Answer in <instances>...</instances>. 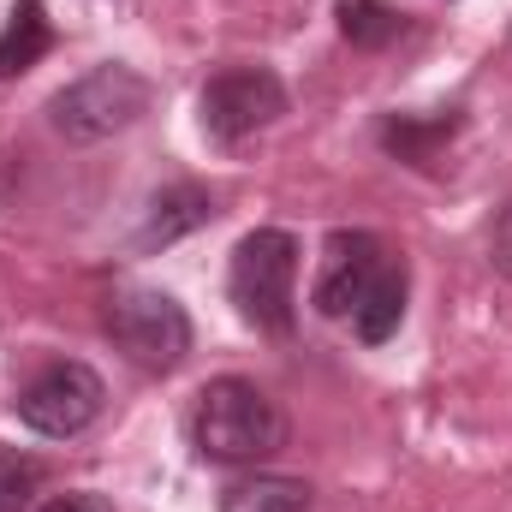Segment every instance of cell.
I'll list each match as a JSON object with an SVG mask.
<instances>
[{"label":"cell","mask_w":512,"mask_h":512,"mask_svg":"<svg viewBox=\"0 0 512 512\" xmlns=\"http://www.w3.org/2000/svg\"><path fill=\"white\" fill-rule=\"evenodd\" d=\"M489 256H495L501 274H512V203L495 215V227H489Z\"/></svg>","instance_id":"15"},{"label":"cell","mask_w":512,"mask_h":512,"mask_svg":"<svg viewBox=\"0 0 512 512\" xmlns=\"http://www.w3.org/2000/svg\"><path fill=\"white\" fill-rule=\"evenodd\" d=\"M191 447L215 465H256L286 447V411L245 376H221L191 405Z\"/></svg>","instance_id":"2"},{"label":"cell","mask_w":512,"mask_h":512,"mask_svg":"<svg viewBox=\"0 0 512 512\" xmlns=\"http://www.w3.org/2000/svg\"><path fill=\"white\" fill-rule=\"evenodd\" d=\"M316 507V489L304 477H274V471H256L221 489V512H310Z\"/></svg>","instance_id":"10"},{"label":"cell","mask_w":512,"mask_h":512,"mask_svg":"<svg viewBox=\"0 0 512 512\" xmlns=\"http://www.w3.org/2000/svg\"><path fill=\"white\" fill-rule=\"evenodd\" d=\"M334 18H340V36H346L352 48H364V54L393 48V42L411 30V18H405L393 0H340Z\"/></svg>","instance_id":"11"},{"label":"cell","mask_w":512,"mask_h":512,"mask_svg":"<svg viewBox=\"0 0 512 512\" xmlns=\"http://www.w3.org/2000/svg\"><path fill=\"white\" fill-rule=\"evenodd\" d=\"M36 512H114V501L96 495V489H72V495H54L48 507H36Z\"/></svg>","instance_id":"14"},{"label":"cell","mask_w":512,"mask_h":512,"mask_svg":"<svg viewBox=\"0 0 512 512\" xmlns=\"http://www.w3.org/2000/svg\"><path fill=\"white\" fill-rule=\"evenodd\" d=\"M405 256H393L376 233H334L316 280V310L328 322H352L364 346H382L405 322Z\"/></svg>","instance_id":"1"},{"label":"cell","mask_w":512,"mask_h":512,"mask_svg":"<svg viewBox=\"0 0 512 512\" xmlns=\"http://www.w3.org/2000/svg\"><path fill=\"white\" fill-rule=\"evenodd\" d=\"M54 48V24L42 0H18L0 24V78H24L42 54Z\"/></svg>","instance_id":"9"},{"label":"cell","mask_w":512,"mask_h":512,"mask_svg":"<svg viewBox=\"0 0 512 512\" xmlns=\"http://www.w3.org/2000/svg\"><path fill=\"white\" fill-rule=\"evenodd\" d=\"M102 405H108V382H102L90 364H78V358L48 364L36 382L12 399L18 423L36 429V435H48V441H72V435H84V429L102 417Z\"/></svg>","instance_id":"6"},{"label":"cell","mask_w":512,"mask_h":512,"mask_svg":"<svg viewBox=\"0 0 512 512\" xmlns=\"http://www.w3.org/2000/svg\"><path fill=\"white\" fill-rule=\"evenodd\" d=\"M36 489H42V459L0 447V512H24Z\"/></svg>","instance_id":"13"},{"label":"cell","mask_w":512,"mask_h":512,"mask_svg":"<svg viewBox=\"0 0 512 512\" xmlns=\"http://www.w3.org/2000/svg\"><path fill=\"white\" fill-rule=\"evenodd\" d=\"M227 292L256 334H292L298 304V239L286 227H256L233 245Z\"/></svg>","instance_id":"3"},{"label":"cell","mask_w":512,"mask_h":512,"mask_svg":"<svg viewBox=\"0 0 512 512\" xmlns=\"http://www.w3.org/2000/svg\"><path fill=\"white\" fill-rule=\"evenodd\" d=\"M203 131L215 143H245L286 114V84L268 66H227L203 84Z\"/></svg>","instance_id":"7"},{"label":"cell","mask_w":512,"mask_h":512,"mask_svg":"<svg viewBox=\"0 0 512 512\" xmlns=\"http://www.w3.org/2000/svg\"><path fill=\"white\" fill-rule=\"evenodd\" d=\"M453 131H459V114H453V108L435 114V120H405V114H399V120H387L382 126V149L387 155H399V161H411V167H429L435 149H441Z\"/></svg>","instance_id":"12"},{"label":"cell","mask_w":512,"mask_h":512,"mask_svg":"<svg viewBox=\"0 0 512 512\" xmlns=\"http://www.w3.org/2000/svg\"><path fill=\"white\" fill-rule=\"evenodd\" d=\"M102 328H108V340L126 352L131 364L149 370V376L179 370L185 352H191V316H185V304H179L173 292H161V286H120V292L108 298Z\"/></svg>","instance_id":"5"},{"label":"cell","mask_w":512,"mask_h":512,"mask_svg":"<svg viewBox=\"0 0 512 512\" xmlns=\"http://www.w3.org/2000/svg\"><path fill=\"white\" fill-rule=\"evenodd\" d=\"M149 102H155L149 78L120 66V60H108V66L84 72L78 84H66L48 102V126L60 131L66 143H108V137H120L126 126H137L149 114Z\"/></svg>","instance_id":"4"},{"label":"cell","mask_w":512,"mask_h":512,"mask_svg":"<svg viewBox=\"0 0 512 512\" xmlns=\"http://www.w3.org/2000/svg\"><path fill=\"white\" fill-rule=\"evenodd\" d=\"M209 221H215V197H209L203 185H167V191L149 197V215H143V227H137V245L155 251V245H173V239L209 227Z\"/></svg>","instance_id":"8"}]
</instances>
